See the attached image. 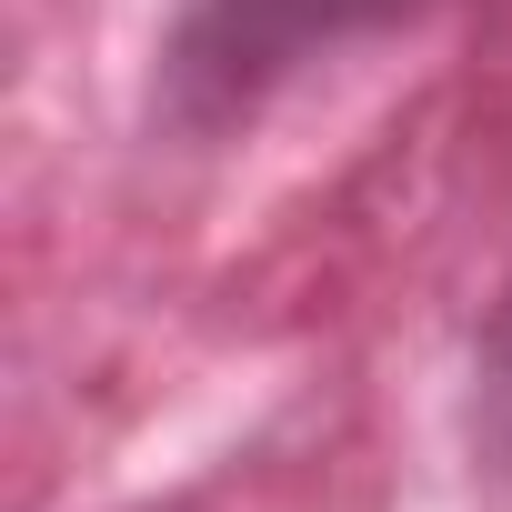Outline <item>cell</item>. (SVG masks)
I'll return each instance as SVG.
<instances>
[{"instance_id": "obj_1", "label": "cell", "mask_w": 512, "mask_h": 512, "mask_svg": "<svg viewBox=\"0 0 512 512\" xmlns=\"http://www.w3.org/2000/svg\"><path fill=\"white\" fill-rule=\"evenodd\" d=\"M482 442H492V472L512 482V322L492 332V362H482Z\"/></svg>"}]
</instances>
